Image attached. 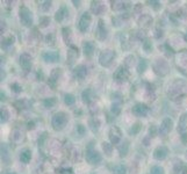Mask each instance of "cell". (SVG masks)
<instances>
[{"instance_id":"cell-1","label":"cell","mask_w":187,"mask_h":174,"mask_svg":"<svg viewBox=\"0 0 187 174\" xmlns=\"http://www.w3.org/2000/svg\"><path fill=\"white\" fill-rule=\"evenodd\" d=\"M66 121L64 114H56L53 120V124L55 129H62L64 127V123Z\"/></svg>"},{"instance_id":"cell-10","label":"cell","mask_w":187,"mask_h":174,"mask_svg":"<svg viewBox=\"0 0 187 174\" xmlns=\"http://www.w3.org/2000/svg\"><path fill=\"white\" fill-rule=\"evenodd\" d=\"M21 64H22V66H23L26 70L29 69V67H30V61H29V57L26 56V55H23V56L21 57Z\"/></svg>"},{"instance_id":"cell-5","label":"cell","mask_w":187,"mask_h":174,"mask_svg":"<svg viewBox=\"0 0 187 174\" xmlns=\"http://www.w3.org/2000/svg\"><path fill=\"white\" fill-rule=\"evenodd\" d=\"M171 126H172V122H171V120H169V118H166L165 121L163 122V126L160 127V131H162V134L166 135L169 131L171 130Z\"/></svg>"},{"instance_id":"cell-8","label":"cell","mask_w":187,"mask_h":174,"mask_svg":"<svg viewBox=\"0 0 187 174\" xmlns=\"http://www.w3.org/2000/svg\"><path fill=\"white\" fill-rule=\"evenodd\" d=\"M43 57H44V59L47 62H55L58 58V53L56 52H47L43 55Z\"/></svg>"},{"instance_id":"cell-6","label":"cell","mask_w":187,"mask_h":174,"mask_svg":"<svg viewBox=\"0 0 187 174\" xmlns=\"http://www.w3.org/2000/svg\"><path fill=\"white\" fill-rule=\"evenodd\" d=\"M87 159H88L91 162H100V156L98 154V152H94V151H89L88 153H87Z\"/></svg>"},{"instance_id":"cell-4","label":"cell","mask_w":187,"mask_h":174,"mask_svg":"<svg viewBox=\"0 0 187 174\" xmlns=\"http://www.w3.org/2000/svg\"><path fill=\"white\" fill-rule=\"evenodd\" d=\"M89 22H91V19H89V15L87 13H85V15L81 17L80 20V24H79V27H80L81 30H86V28L88 27Z\"/></svg>"},{"instance_id":"cell-9","label":"cell","mask_w":187,"mask_h":174,"mask_svg":"<svg viewBox=\"0 0 187 174\" xmlns=\"http://www.w3.org/2000/svg\"><path fill=\"white\" fill-rule=\"evenodd\" d=\"M146 107L144 106H136L134 108V113L137 114V115H145L146 114Z\"/></svg>"},{"instance_id":"cell-11","label":"cell","mask_w":187,"mask_h":174,"mask_svg":"<svg viewBox=\"0 0 187 174\" xmlns=\"http://www.w3.org/2000/svg\"><path fill=\"white\" fill-rule=\"evenodd\" d=\"M84 50H85L86 55H92V52H93V44L89 43V42H86L84 44Z\"/></svg>"},{"instance_id":"cell-13","label":"cell","mask_w":187,"mask_h":174,"mask_svg":"<svg viewBox=\"0 0 187 174\" xmlns=\"http://www.w3.org/2000/svg\"><path fill=\"white\" fill-rule=\"evenodd\" d=\"M114 172H115V174H124L126 173V168L122 166V165H119V166H116L114 168Z\"/></svg>"},{"instance_id":"cell-3","label":"cell","mask_w":187,"mask_h":174,"mask_svg":"<svg viewBox=\"0 0 187 174\" xmlns=\"http://www.w3.org/2000/svg\"><path fill=\"white\" fill-rule=\"evenodd\" d=\"M21 20H22V22H23L24 24H27V26H29V24H32V16H30V13H29V11L27 9V8H22V11H21Z\"/></svg>"},{"instance_id":"cell-15","label":"cell","mask_w":187,"mask_h":174,"mask_svg":"<svg viewBox=\"0 0 187 174\" xmlns=\"http://www.w3.org/2000/svg\"><path fill=\"white\" fill-rule=\"evenodd\" d=\"M151 174H163V170L158 166H154L151 170Z\"/></svg>"},{"instance_id":"cell-2","label":"cell","mask_w":187,"mask_h":174,"mask_svg":"<svg viewBox=\"0 0 187 174\" xmlns=\"http://www.w3.org/2000/svg\"><path fill=\"white\" fill-rule=\"evenodd\" d=\"M115 56L110 50H107V51H105V52L101 53V56H100V61H101V63L104 65H108L112 62V59H113V57Z\"/></svg>"},{"instance_id":"cell-14","label":"cell","mask_w":187,"mask_h":174,"mask_svg":"<svg viewBox=\"0 0 187 174\" xmlns=\"http://www.w3.org/2000/svg\"><path fill=\"white\" fill-rule=\"evenodd\" d=\"M85 73H86V71H85V69H84L83 66H80V67L78 69V71H76V74H77L79 78L84 77V76H85Z\"/></svg>"},{"instance_id":"cell-16","label":"cell","mask_w":187,"mask_h":174,"mask_svg":"<svg viewBox=\"0 0 187 174\" xmlns=\"http://www.w3.org/2000/svg\"><path fill=\"white\" fill-rule=\"evenodd\" d=\"M65 102L68 103V105H72L73 102H74V97L72 95H66L65 97Z\"/></svg>"},{"instance_id":"cell-17","label":"cell","mask_w":187,"mask_h":174,"mask_svg":"<svg viewBox=\"0 0 187 174\" xmlns=\"http://www.w3.org/2000/svg\"><path fill=\"white\" fill-rule=\"evenodd\" d=\"M53 103H55V100H53V99H50V100H47V101H45V106H49V107L53 106Z\"/></svg>"},{"instance_id":"cell-7","label":"cell","mask_w":187,"mask_h":174,"mask_svg":"<svg viewBox=\"0 0 187 174\" xmlns=\"http://www.w3.org/2000/svg\"><path fill=\"white\" fill-rule=\"evenodd\" d=\"M166 149L165 147H158L157 150H156V152H154V157L157 159H163V158H165L166 157Z\"/></svg>"},{"instance_id":"cell-12","label":"cell","mask_w":187,"mask_h":174,"mask_svg":"<svg viewBox=\"0 0 187 174\" xmlns=\"http://www.w3.org/2000/svg\"><path fill=\"white\" fill-rule=\"evenodd\" d=\"M20 159L22 160L23 162H28L29 159H30V152H29L28 150L23 151L22 153L20 154Z\"/></svg>"}]
</instances>
